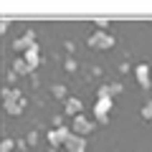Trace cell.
Wrapping results in <instances>:
<instances>
[{
  "label": "cell",
  "instance_id": "obj_1",
  "mask_svg": "<svg viewBox=\"0 0 152 152\" xmlns=\"http://www.w3.org/2000/svg\"><path fill=\"white\" fill-rule=\"evenodd\" d=\"M71 134H74L71 124H64V127H51V129L46 132V142H48V147H53V150H61Z\"/></svg>",
  "mask_w": 152,
  "mask_h": 152
},
{
  "label": "cell",
  "instance_id": "obj_2",
  "mask_svg": "<svg viewBox=\"0 0 152 152\" xmlns=\"http://www.w3.org/2000/svg\"><path fill=\"white\" fill-rule=\"evenodd\" d=\"M86 43H89V48H96V51H109V48H114L117 38H114L109 31H94L91 36L86 38Z\"/></svg>",
  "mask_w": 152,
  "mask_h": 152
},
{
  "label": "cell",
  "instance_id": "obj_3",
  "mask_svg": "<svg viewBox=\"0 0 152 152\" xmlns=\"http://www.w3.org/2000/svg\"><path fill=\"white\" fill-rule=\"evenodd\" d=\"M71 129H74V134L86 137V134H91V132L96 129V122H91L86 114H79V117H74V119H71Z\"/></svg>",
  "mask_w": 152,
  "mask_h": 152
},
{
  "label": "cell",
  "instance_id": "obj_4",
  "mask_svg": "<svg viewBox=\"0 0 152 152\" xmlns=\"http://www.w3.org/2000/svg\"><path fill=\"white\" fill-rule=\"evenodd\" d=\"M36 43H38V41H36V33H33V31H26L23 36H18L15 41H13V51H18V56H23L26 51H31Z\"/></svg>",
  "mask_w": 152,
  "mask_h": 152
},
{
  "label": "cell",
  "instance_id": "obj_5",
  "mask_svg": "<svg viewBox=\"0 0 152 152\" xmlns=\"http://www.w3.org/2000/svg\"><path fill=\"white\" fill-rule=\"evenodd\" d=\"M112 107H114V99L112 96H96V102H94V119L107 117V114L112 112Z\"/></svg>",
  "mask_w": 152,
  "mask_h": 152
},
{
  "label": "cell",
  "instance_id": "obj_6",
  "mask_svg": "<svg viewBox=\"0 0 152 152\" xmlns=\"http://www.w3.org/2000/svg\"><path fill=\"white\" fill-rule=\"evenodd\" d=\"M86 147H89L86 137H81V134H71L69 140H66V145H64V152H86Z\"/></svg>",
  "mask_w": 152,
  "mask_h": 152
},
{
  "label": "cell",
  "instance_id": "obj_7",
  "mask_svg": "<svg viewBox=\"0 0 152 152\" xmlns=\"http://www.w3.org/2000/svg\"><path fill=\"white\" fill-rule=\"evenodd\" d=\"M64 109H66V114H69L71 119H74V117H79V114H84V102L79 96H69L64 102Z\"/></svg>",
  "mask_w": 152,
  "mask_h": 152
},
{
  "label": "cell",
  "instance_id": "obj_8",
  "mask_svg": "<svg viewBox=\"0 0 152 152\" xmlns=\"http://www.w3.org/2000/svg\"><path fill=\"white\" fill-rule=\"evenodd\" d=\"M134 79H137V84H140L142 89H150L152 86V81H150V66H147V64H137L134 66Z\"/></svg>",
  "mask_w": 152,
  "mask_h": 152
},
{
  "label": "cell",
  "instance_id": "obj_9",
  "mask_svg": "<svg viewBox=\"0 0 152 152\" xmlns=\"http://www.w3.org/2000/svg\"><path fill=\"white\" fill-rule=\"evenodd\" d=\"M26 96L23 99H13V102H3V109H5L8 114H13V117H18V114H23L26 112Z\"/></svg>",
  "mask_w": 152,
  "mask_h": 152
},
{
  "label": "cell",
  "instance_id": "obj_10",
  "mask_svg": "<svg viewBox=\"0 0 152 152\" xmlns=\"http://www.w3.org/2000/svg\"><path fill=\"white\" fill-rule=\"evenodd\" d=\"M23 58H26V61H28V64H31V69H33V71H36V69H38V66H41V46H38V43H36V46H33V48H31V51H26V53H23Z\"/></svg>",
  "mask_w": 152,
  "mask_h": 152
},
{
  "label": "cell",
  "instance_id": "obj_11",
  "mask_svg": "<svg viewBox=\"0 0 152 152\" xmlns=\"http://www.w3.org/2000/svg\"><path fill=\"white\" fill-rule=\"evenodd\" d=\"M13 71H15L18 76H26V74H33V69H31V64H28L23 56H18L15 61H13Z\"/></svg>",
  "mask_w": 152,
  "mask_h": 152
},
{
  "label": "cell",
  "instance_id": "obj_12",
  "mask_svg": "<svg viewBox=\"0 0 152 152\" xmlns=\"http://www.w3.org/2000/svg\"><path fill=\"white\" fill-rule=\"evenodd\" d=\"M13 99H23V91L13 86H3V102H13Z\"/></svg>",
  "mask_w": 152,
  "mask_h": 152
},
{
  "label": "cell",
  "instance_id": "obj_13",
  "mask_svg": "<svg viewBox=\"0 0 152 152\" xmlns=\"http://www.w3.org/2000/svg\"><path fill=\"white\" fill-rule=\"evenodd\" d=\"M15 150H18V145H15L13 137H5V140L0 142V152H15Z\"/></svg>",
  "mask_w": 152,
  "mask_h": 152
},
{
  "label": "cell",
  "instance_id": "obj_14",
  "mask_svg": "<svg viewBox=\"0 0 152 152\" xmlns=\"http://www.w3.org/2000/svg\"><path fill=\"white\" fill-rule=\"evenodd\" d=\"M140 114H142V119H145V122H150V119H152V99H147V102L142 104Z\"/></svg>",
  "mask_w": 152,
  "mask_h": 152
},
{
  "label": "cell",
  "instance_id": "obj_15",
  "mask_svg": "<svg viewBox=\"0 0 152 152\" xmlns=\"http://www.w3.org/2000/svg\"><path fill=\"white\" fill-rule=\"evenodd\" d=\"M51 91H53V96L64 99V102H66V99H69V94H66V86H64V84H56V86L51 89Z\"/></svg>",
  "mask_w": 152,
  "mask_h": 152
},
{
  "label": "cell",
  "instance_id": "obj_16",
  "mask_svg": "<svg viewBox=\"0 0 152 152\" xmlns=\"http://www.w3.org/2000/svg\"><path fill=\"white\" fill-rule=\"evenodd\" d=\"M94 26H96V31H107L109 18H94Z\"/></svg>",
  "mask_w": 152,
  "mask_h": 152
},
{
  "label": "cell",
  "instance_id": "obj_17",
  "mask_svg": "<svg viewBox=\"0 0 152 152\" xmlns=\"http://www.w3.org/2000/svg\"><path fill=\"white\" fill-rule=\"evenodd\" d=\"M76 69H79L76 58H71V56H69V58H66V71H76Z\"/></svg>",
  "mask_w": 152,
  "mask_h": 152
},
{
  "label": "cell",
  "instance_id": "obj_18",
  "mask_svg": "<svg viewBox=\"0 0 152 152\" xmlns=\"http://www.w3.org/2000/svg\"><path fill=\"white\" fill-rule=\"evenodd\" d=\"M8 28H10V18H3V20H0V33H5Z\"/></svg>",
  "mask_w": 152,
  "mask_h": 152
},
{
  "label": "cell",
  "instance_id": "obj_19",
  "mask_svg": "<svg viewBox=\"0 0 152 152\" xmlns=\"http://www.w3.org/2000/svg\"><path fill=\"white\" fill-rule=\"evenodd\" d=\"M15 81H18V74L10 69V71H8V86H10V84H15Z\"/></svg>",
  "mask_w": 152,
  "mask_h": 152
},
{
  "label": "cell",
  "instance_id": "obj_20",
  "mask_svg": "<svg viewBox=\"0 0 152 152\" xmlns=\"http://www.w3.org/2000/svg\"><path fill=\"white\" fill-rule=\"evenodd\" d=\"M109 91H112V96H114V94H119L122 91V84L119 81H117V84H109Z\"/></svg>",
  "mask_w": 152,
  "mask_h": 152
},
{
  "label": "cell",
  "instance_id": "obj_21",
  "mask_svg": "<svg viewBox=\"0 0 152 152\" xmlns=\"http://www.w3.org/2000/svg\"><path fill=\"white\" fill-rule=\"evenodd\" d=\"M51 124H53V127H64V117H61V114H56L53 119H51Z\"/></svg>",
  "mask_w": 152,
  "mask_h": 152
},
{
  "label": "cell",
  "instance_id": "obj_22",
  "mask_svg": "<svg viewBox=\"0 0 152 152\" xmlns=\"http://www.w3.org/2000/svg\"><path fill=\"white\" fill-rule=\"evenodd\" d=\"M15 145H18V150H20V152H26V147H28V140H15Z\"/></svg>",
  "mask_w": 152,
  "mask_h": 152
},
{
  "label": "cell",
  "instance_id": "obj_23",
  "mask_svg": "<svg viewBox=\"0 0 152 152\" xmlns=\"http://www.w3.org/2000/svg\"><path fill=\"white\" fill-rule=\"evenodd\" d=\"M36 140H38V132H31L28 134V145H36Z\"/></svg>",
  "mask_w": 152,
  "mask_h": 152
},
{
  "label": "cell",
  "instance_id": "obj_24",
  "mask_svg": "<svg viewBox=\"0 0 152 152\" xmlns=\"http://www.w3.org/2000/svg\"><path fill=\"white\" fill-rule=\"evenodd\" d=\"M48 152H61V150H53V147H48Z\"/></svg>",
  "mask_w": 152,
  "mask_h": 152
},
{
  "label": "cell",
  "instance_id": "obj_25",
  "mask_svg": "<svg viewBox=\"0 0 152 152\" xmlns=\"http://www.w3.org/2000/svg\"><path fill=\"white\" fill-rule=\"evenodd\" d=\"M15 152H20V150H15Z\"/></svg>",
  "mask_w": 152,
  "mask_h": 152
}]
</instances>
